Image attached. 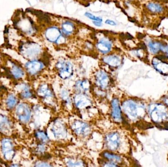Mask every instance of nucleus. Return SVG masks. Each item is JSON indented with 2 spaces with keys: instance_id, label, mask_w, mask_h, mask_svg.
Returning a JSON list of instances; mask_svg holds the SVG:
<instances>
[{
  "instance_id": "nucleus-1",
  "label": "nucleus",
  "mask_w": 168,
  "mask_h": 167,
  "mask_svg": "<svg viewBox=\"0 0 168 167\" xmlns=\"http://www.w3.org/2000/svg\"><path fill=\"white\" fill-rule=\"evenodd\" d=\"M59 77L63 80L70 78L73 75V66L71 63L65 60L58 61L56 65Z\"/></svg>"
},
{
  "instance_id": "nucleus-2",
  "label": "nucleus",
  "mask_w": 168,
  "mask_h": 167,
  "mask_svg": "<svg viewBox=\"0 0 168 167\" xmlns=\"http://www.w3.org/2000/svg\"><path fill=\"white\" fill-rule=\"evenodd\" d=\"M39 46L34 43H25L19 46V51L26 58H31L36 56L39 53Z\"/></svg>"
},
{
  "instance_id": "nucleus-3",
  "label": "nucleus",
  "mask_w": 168,
  "mask_h": 167,
  "mask_svg": "<svg viewBox=\"0 0 168 167\" xmlns=\"http://www.w3.org/2000/svg\"><path fill=\"white\" fill-rule=\"evenodd\" d=\"M106 147L109 150L115 151L118 150L120 144V136L118 132H112L106 136L105 139Z\"/></svg>"
},
{
  "instance_id": "nucleus-4",
  "label": "nucleus",
  "mask_w": 168,
  "mask_h": 167,
  "mask_svg": "<svg viewBox=\"0 0 168 167\" xmlns=\"http://www.w3.org/2000/svg\"><path fill=\"white\" fill-rule=\"evenodd\" d=\"M72 129L77 136L85 137L90 134L91 127L85 122L76 121L72 125Z\"/></svg>"
},
{
  "instance_id": "nucleus-5",
  "label": "nucleus",
  "mask_w": 168,
  "mask_h": 167,
  "mask_svg": "<svg viewBox=\"0 0 168 167\" xmlns=\"http://www.w3.org/2000/svg\"><path fill=\"white\" fill-rule=\"evenodd\" d=\"M95 80L96 85L101 89H106L110 85V77L103 71H99L96 73Z\"/></svg>"
},
{
  "instance_id": "nucleus-6",
  "label": "nucleus",
  "mask_w": 168,
  "mask_h": 167,
  "mask_svg": "<svg viewBox=\"0 0 168 167\" xmlns=\"http://www.w3.org/2000/svg\"><path fill=\"white\" fill-rule=\"evenodd\" d=\"M52 132L58 139L65 138L67 134V130L64 123L60 121H57L52 125Z\"/></svg>"
},
{
  "instance_id": "nucleus-7",
  "label": "nucleus",
  "mask_w": 168,
  "mask_h": 167,
  "mask_svg": "<svg viewBox=\"0 0 168 167\" xmlns=\"http://www.w3.org/2000/svg\"><path fill=\"white\" fill-rule=\"evenodd\" d=\"M2 150L5 159L8 160L13 159L14 156V151L13 145L9 139H3L2 141Z\"/></svg>"
},
{
  "instance_id": "nucleus-8",
  "label": "nucleus",
  "mask_w": 168,
  "mask_h": 167,
  "mask_svg": "<svg viewBox=\"0 0 168 167\" xmlns=\"http://www.w3.org/2000/svg\"><path fill=\"white\" fill-rule=\"evenodd\" d=\"M18 117L22 122H27L31 117V111L29 106L26 104L19 105L16 109Z\"/></svg>"
},
{
  "instance_id": "nucleus-9",
  "label": "nucleus",
  "mask_w": 168,
  "mask_h": 167,
  "mask_svg": "<svg viewBox=\"0 0 168 167\" xmlns=\"http://www.w3.org/2000/svg\"><path fill=\"white\" fill-rule=\"evenodd\" d=\"M74 102L76 106L79 109H84L90 106L91 101L84 94H78L74 97Z\"/></svg>"
},
{
  "instance_id": "nucleus-10",
  "label": "nucleus",
  "mask_w": 168,
  "mask_h": 167,
  "mask_svg": "<svg viewBox=\"0 0 168 167\" xmlns=\"http://www.w3.org/2000/svg\"><path fill=\"white\" fill-rule=\"evenodd\" d=\"M111 115L114 120L120 122L121 120V109L118 98H114L112 100Z\"/></svg>"
},
{
  "instance_id": "nucleus-11",
  "label": "nucleus",
  "mask_w": 168,
  "mask_h": 167,
  "mask_svg": "<svg viewBox=\"0 0 168 167\" xmlns=\"http://www.w3.org/2000/svg\"><path fill=\"white\" fill-rule=\"evenodd\" d=\"M25 67L29 73L31 75H35L43 69V64L40 61L33 60L27 63Z\"/></svg>"
},
{
  "instance_id": "nucleus-12",
  "label": "nucleus",
  "mask_w": 168,
  "mask_h": 167,
  "mask_svg": "<svg viewBox=\"0 0 168 167\" xmlns=\"http://www.w3.org/2000/svg\"><path fill=\"white\" fill-rule=\"evenodd\" d=\"M38 94L44 100H53L54 95L52 90L47 85H43L40 86L38 90Z\"/></svg>"
},
{
  "instance_id": "nucleus-13",
  "label": "nucleus",
  "mask_w": 168,
  "mask_h": 167,
  "mask_svg": "<svg viewBox=\"0 0 168 167\" xmlns=\"http://www.w3.org/2000/svg\"><path fill=\"white\" fill-rule=\"evenodd\" d=\"M46 37L51 42H56L61 36L60 30L56 28H50L46 30Z\"/></svg>"
},
{
  "instance_id": "nucleus-14",
  "label": "nucleus",
  "mask_w": 168,
  "mask_h": 167,
  "mask_svg": "<svg viewBox=\"0 0 168 167\" xmlns=\"http://www.w3.org/2000/svg\"><path fill=\"white\" fill-rule=\"evenodd\" d=\"M104 62L113 68L119 67L121 64V60L118 56L116 55H109L103 58Z\"/></svg>"
},
{
  "instance_id": "nucleus-15",
  "label": "nucleus",
  "mask_w": 168,
  "mask_h": 167,
  "mask_svg": "<svg viewBox=\"0 0 168 167\" xmlns=\"http://www.w3.org/2000/svg\"><path fill=\"white\" fill-rule=\"evenodd\" d=\"M97 48L101 53H107L110 51L111 48V44L109 41L103 39L98 43Z\"/></svg>"
},
{
  "instance_id": "nucleus-16",
  "label": "nucleus",
  "mask_w": 168,
  "mask_h": 167,
  "mask_svg": "<svg viewBox=\"0 0 168 167\" xmlns=\"http://www.w3.org/2000/svg\"><path fill=\"white\" fill-rule=\"evenodd\" d=\"M10 126L8 119L3 116L0 115V131L5 134L10 132Z\"/></svg>"
},
{
  "instance_id": "nucleus-17",
  "label": "nucleus",
  "mask_w": 168,
  "mask_h": 167,
  "mask_svg": "<svg viewBox=\"0 0 168 167\" xmlns=\"http://www.w3.org/2000/svg\"><path fill=\"white\" fill-rule=\"evenodd\" d=\"M90 84L86 80H79L76 83L75 88L80 93L85 92L90 88Z\"/></svg>"
},
{
  "instance_id": "nucleus-18",
  "label": "nucleus",
  "mask_w": 168,
  "mask_h": 167,
  "mask_svg": "<svg viewBox=\"0 0 168 167\" xmlns=\"http://www.w3.org/2000/svg\"><path fill=\"white\" fill-rule=\"evenodd\" d=\"M11 72L15 78H20L23 76L24 72L23 70L19 66L14 64V63H12Z\"/></svg>"
},
{
  "instance_id": "nucleus-19",
  "label": "nucleus",
  "mask_w": 168,
  "mask_h": 167,
  "mask_svg": "<svg viewBox=\"0 0 168 167\" xmlns=\"http://www.w3.org/2000/svg\"><path fill=\"white\" fill-rule=\"evenodd\" d=\"M147 8L149 11L153 13H160L163 11V8L160 5L154 3H148Z\"/></svg>"
},
{
  "instance_id": "nucleus-20",
  "label": "nucleus",
  "mask_w": 168,
  "mask_h": 167,
  "mask_svg": "<svg viewBox=\"0 0 168 167\" xmlns=\"http://www.w3.org/2000/svg\"><path fill=\"white\" fill-rule=\"evenodd\" d=\"M103 156L106 159L108 160L109 161L115 163L120 162L121 160V158L120 156H118L117 155H114L113 153H110L109 152H104L103 153Z\"/></svg>"
},
{
  "instance_id": "nucleus-21",
  "label": "nucleus",
  "mask_w": 168,
  "mask_h": 167,
  "mask_svg": "<svg viewBox=\"0 0 168 167\" xmlns=\"http://www.w3.org/2000/svg\"><path fill=\"white\" fill-rule=\"evenodd\" d=\"M148 47L151 52L153 53H157L159 51L161 50L162 45L158 42H150L148 43Z\"/></svg>"
},
{
  "instance_id": "nucleus-22",
  "label": "nucleus",
  "mask_w": 168,
  "mask_h": 167,
  "mask_svg": "<svg viewBox=\"0 0 168 167\" xmlns=\"http://www.w3.org/2000/svg\"><path fill=\"white\" fill-rule=\"evenodd\" d=\"M63 30L66 34L69 35L73 31L74 27L70 22H66L63 25Z\"/></svg>"
},
{
  "instance_id": "nucleus-23",
  "label": "nucleus",
  "mask_w": 168,
  "mask_h": 167,
  "mask_svg": "<svg viewBox=\"0 0 168 167\" xmlns=\"http://www.w3.org/2000/svg\"><path fill=\"white\" fill-rule=\"evenodd\" d=\"M36 137L43 143H47L49 141L47 135L43 131H38L36 133Z\"/></svg>"
},
{
  "instance_id": "nucleus-24",
  "label": "nucleus",
  "mask_w": 168,
  "mask_h": 167,
  "mask_svg": "<svg viewBox=\"0 0 168 167\" xmlns=\"http://www.w3.org/2000/svg\"><path fill=\"white\" fill-rule=\"evenodd\" d=\"M66 164L69 167H83L85 166L84 163L82 161H74L71 160H68Z\"/></svg>"
},
{
  "instance_id": "nucleus-25",
  "label": "nucleus",
  "mask_w": 168,
  "mask_h": 167,
  "mask_svg": "<svg viewBox=\"0 0 168 167\" xmlns=\"http://www.w3.org/2000/svg\"><path fill=\"white\" fill-rule=\"evenodd\" d=\"M17 103V100L15 98L13 95H10L8 97L6 100V105L10 108L13 107Z\"/></svg>"
},
{
  "instance_id": "nucleus-26",
  "label": "nucleus",
  "mask_w": 168,
  "mask_h": 167,
  "mask_svg": "<svg viewBox=\"0 0 168 167\" xmlns=\"http://www.w3.org/2000/svg\"><path fill=\"white\" fill-rule=\"evenodd\" d=\"M85 15L86 16V17L89 18V19H91L93 21H98V22H102V19L100 17H96L95 16L93 15V14L90 13L89 12H86Z\"/></svg>"
},
{
  "instance_id": "nucleus-27",
  "label": "nucleus",
  "mask_w": 168,
  "mask_h": 167,
  "mask_svg": "<svg viewBox=\"0 0 168 167\" xmlns=\"http://www.w3.org/2000/svg\"><path fill=\"white\" fill-rule=\"evenodd\" d=\"M31 93L30 92L28 88L27 87H25L23 89V92L22 93V97L25 98H28L31 97Z\"/></svg>"
},
{
  "instance_id": "nucleus-28",
  "label": "nucleus",
  "mask_w": 168,
  "mask_h": 167,
  "mask_svg": "<svg viewBox=\"0 0 168 167\" xmlns=\"http://www.w3.org/2000/svg\"><path fill=\"white\" fill-rule=\"evenodd\" d=\"M103 166H105V167H116V166H118L116 163L112 162L111 161L105 162L104 163Z\"/></svg>"
},
{
  "instance_id": "nucleus-29",
  "label": "nucleus",
  "mask_w": 168,
  "mask_h": 167,
  "mask_svg": "<svg viewBox=\"0 0 168 167\" xmlns=\"http://www.w3.org/2000/svg\"><path fill=\"white\" fill-rule=\"evenodd\" d=\"M36 167H50V165L48 164L47 163L45 162H39L36 163Z\"/></svg>"
},
{
  "instance_id": "nucleus-30",
  "label": "nucleus",
  "mask_w": 168,
  "mask_h": 167,
  "mask_svg": "<svg viewBox=\"0 0 168 167\" xmlns=\"http://www.w3.org/2000/svg\"><path fill=\"white\" fill-rule=\"evenodd\" d=\"M105 23L106 24H108V25L113 26H114L116 25V23L114 21L111 20H107L105 21Z\"/></svg>"
},
{
  "instance_id": "nucleus-31",
  "label": "nucleus",
  "mask_w": 168,
  "mask_h": 167,
  "mask_svg": "<svg viewBox=\"0 0 168 167\" xmlns=\"http://www.w3.org/2000/svg\"><path fill=\"white\" fill-rule=\"evenodd\" d=\"M93 23L94 24V25L97 27H101L102 26V24L101 22H98V21H93Z\"/></svg>"
}]
</instances>
